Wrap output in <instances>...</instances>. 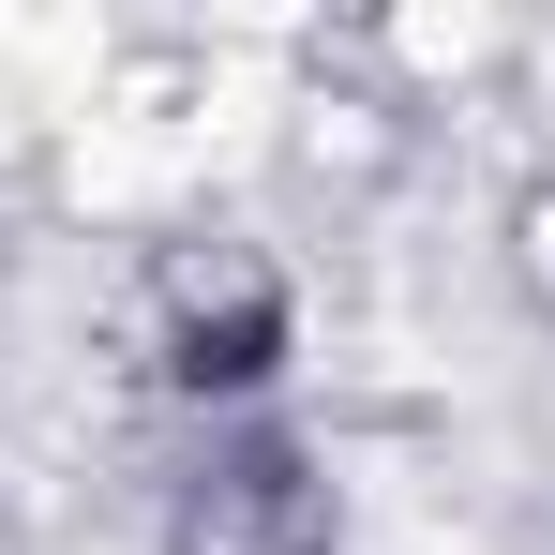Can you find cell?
Returning a JSON list of instances; mask_svg holds the SVG:
<instances>
[{"label":"cell","instance_id":"obj_1","mask_svg":"<svg viewBox=\"0 0 555 555\" xmlns=\"http://www.w3.org/2000/svg\"><path fill=\"white\" fill-rule=\"evenodd\" d=\"M285 361V285L241 256V241H210L166 271V375L181 390H256Z\"/></svg>","mask_w":555,"mask_h":555},{"label":"cell","instance_id":"obj_2","mask_svg":"<svg viewBox=\"0 0 555 555\" xmlns=\"http://www.w3.org/2000/svg\"><path fill=\"white\" fill-rule=\"evenodd\" d=\"M195 555H331V495L300 451H225L195 465Z\"/></svg>","mask_w":555,"mask_h":555}]
</instances>
